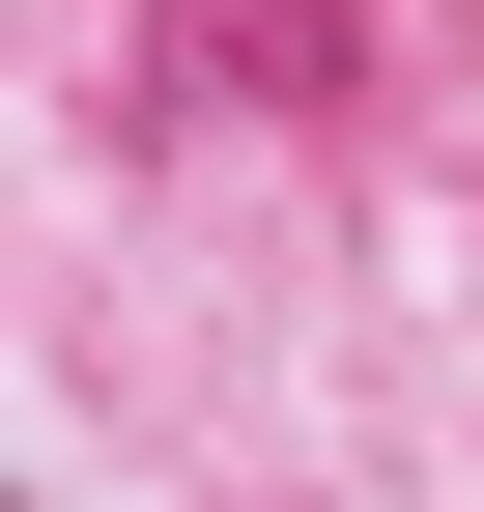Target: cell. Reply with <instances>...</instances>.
I'll use <instances>...</instances> for the list:
<instances>
[{
    "label": "cell",
    "mask_w": 484,
    "mask_h": 512,
    "mask_svg": "<svg viewBox=\"0 0 484 512\" xmlns=\"http://www.w3.org/2000/svg\"><path fill=\"white\" fill-rule=\"evenodd\" d=\"M171 86H200V114H342L371 29H342V0H171Z\"/></svg>",
    "instance_id": "6da1fadb"
}]
</instances>
